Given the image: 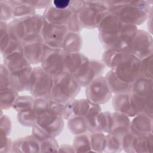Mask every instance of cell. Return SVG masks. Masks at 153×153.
<instances>
[{"instance_id": "cell-1", "label": "cell", "mask_w": 153, "mask_h": 153, "mask_svg": "<svg viewBox=\"0 0 153 153\" xmlns=\"http://www.w3.org/2000/svg\"><path fill=\"white\" fill-rule=\"evenodd\" d=\"M97 28L100 39L106 49L128 51L138 30L136 26L123 22L108 11Z\"/></svg>"}, {"instance_id": "cell-36", "label": "cell", "mask_w": 153, "mask_h": 153, "mask_svg": "<svg viewBox=\"0 0 153 153\" xmlns=\"http://www.w3.org/2000/svg\"><path fill=\"white\" fill-rule=\"evenodd\" d=\"M1 22H7L13 19V8L7 2L1 1Z\"/></svg>"}, {"instance_id": "cell-41", "label": "cell", "mask_w": 153, "mask_h": 153, "mask_svg": "<svg viewBox=\"0 0 153 153\" xmlns=\"http://www.w3.org/2000/svg\"><path fill=\"white\" fill-rule=\"evenodd\" d=\"M24 2L36 9H45L52 4L50 0H25Z\"/></svg>"}, {"instance_id": "cell-24", "label": "cell", "mask_w": 153, "mask_h": 153, "mask_svg": "<svg viewBox=\"0 0 153 153\" xmlns=\"http://www.w3.org/2000/svg\"><path fill=\"white\" fill-rule=\"evenodd\" d=\"M82 47V38L79 33L69 32L62 45V49L66 53L79 52Z\"/></svg>"}, {"instance_id": "cell-34", "label": "cell", "mask_w": 153, "mask_h": 153, "mask_svg": "<svg viewBox=\"0 0 153 153\" xmlns=\"http://www.w3.org/2000/svg\"><path fill=\"white\" fill-rule=\"evenodd\" d=\"M140 76L152 79V54L141 59Z\"/></svg>"}, {"instance_id": "cell-3", "label": "cell", "mask_w": 153, "mask_h": 153, "mask_svg": "<svg viewBox=\"0 0 153 153\" xmlns=\"http://www.w3.org/2000/svg\"><path fill=\"white\" fill-rule=\"evenodd\" d=\"M108 11L124 22L135 26L148 17L152 6L148 1H105Z\"/></svg>"}, {"instance_id": "cell-39", "label": "cell", "mask_w": 153, "mask_h": 153, "mask_svg": "<svg viewBox=\"0 0 153 153\" xmlns=\"http://www.w3.org/2000/svg\"><path fill=\"white\" fill-rule=\"evenodd\" d=\"M1 89L11 87V72L4 65H1Z\"/></svg>"}, {"instance_id": "cell-42", "label": "cell", "mask_w": 153, "mask_h": 153, "mask_svg": "<svg viewBox=\"0 0 153 153\" xmlns=\"http://www.w3.org/2000/svg\"><path fill=\"white\" fill-rule=\"evenodd\" d=\"M1 130L3 131L7 136L9 134L11 128V123L10 119L6 115H1Z\"/></svg>"}, {"instance_id": "cell-37", "label": "cell", "mask_w": 153, "mask_h": 153, "mask_svg": "<svg viewBox=\"0 0 153 153\" xmlns=\"http://www.w3.org/2000/svg\"><path fill=\"white\" fill-rule=\"evenodd\" d=\"M105 148L110 149V151H116L122 148L121 137L111 134L106 135Z\"/></svg>"}, {"instance_id": "cell-19", "label": "cell", "mask_w": 153, "mask_h": 153, "mask_svg": "<svg viewBox=\"0 0 153 153\" xmlns=\"http://www.w3.org/2000/svg\"><path fill=\"white\" fill-rule=\"evenodd\" d=\"M131 121L129 117L115 112L112 113V127L108 134L121 137L130 131Z\"/></svg>"}, {"instance_id": "cell-40", "label": "cell", "mask_w": 153, "mask_h": 153, "mask_svg": "<svg viewBox=\"0 0 153 153\" xmlns=\"http://www.w3.org/2000/svg\"><path fill=\"white\" fill-rule=\"evenodd\" d=\"M57 148H58L57 142L53 137L40 142V149H43L42 151H54Z\"/></svg>"}, {"instance_id": "cell-20", "label": "cell", "mask_w": 153, "mask_h": 153, "mask_svg": "<svg viewBox=\"0 0 153 153\" xmlns=\"http://www.w3.org/2000/svg\"><path fill=\"white\" fill-rule=\"evenodd\" d=\"M112 105L115 112L128 117H134L136 115L131 105L130 93L115 94L112 98Z\"/></svg>"}, {"instance_id": "cell-14", "label": "cell", "mask_w": 153, "mask_h": 153, "mask_svg": "<svg viewBox=\"0 0 153 153\" xmlns=\"http://www.w3.org/2000/svg\"><path fill=\"white\" fill-rule=\"evenodd\" d=\"M73 13L69 8L59 9L51 4L44 10L43 16L47 23L66 25Z\"/></svg>"}, {"instance_id": "cell-2", "label": "cell", "mask_w": 153, "mask_h": 153, "mask_svg": "<svg viewBox=\"0 0 153 153\" xmlns=\"http://www.w3.org/2000/svg\"><path fill=\"white\" fill-rule=\"evenodd\" d=\"M102 59L105 65L124 82L131 84L140 76L141 59L130 52L106 49Z\"/></svg>"}, {"instance_id": "cell-4", "label": "cell", "mask_w": 153, "mask_h": 153, "mask_svg": "<svg viewBox=\"0 0 153 153\" xmlns=\"http://www.w3.org/2000/svg\"><path fill=\"white\" fill-rule=\"evenodd\" d=\"M81 87L74 75L64 72L54 76V85L48 99L67 104L78 94Z\"/></svg>"}, {"instance_id": "cell-43", "label": "cell", "mask_w": 153, "mask_h": 153, "mask_svg": "<svg viewBox=\"0 0 153 153\" xmlns=\"http://www.w3.org/2000/svg\"><path fill=\"white\" fill-rule=\"evenodd\" d=\"M85 4V1L83 0H72L70 1L69 8H70L74 13H78L80 11Z\"/></svg>"}, {"instance_id": "cell-5", "label": "cell", "mask_w": 153, "mask_h": 153, "mask_svg": "<svg viewBox=\"0 0 153 153\" xmlns=\"http://www.w3.org/2000/svg\"><path fill=\"white\" fill-rule=\"evenodd\" d=\"M108 11L105 1H85L84 7L78 13L81 27L87 29L97 27Z\"/></svg>"}, {"instance_id": "cell-26", "label": "cell", "mask_w": 153, "mask_h": 153, "mask_svg": "<svg viewBox=\"0 0 153 153\" xmlns=\"http://www.w3.org/2000/svg\"><path fill=\"white\" fill-rule=\"evenodd\" d=\"M100 112V105L91 103L87 114L84 117L88 131H97V118Z\"/></svg>"}, {"instance_id": "cell-28", "label": "cell", "mask_w": 153, "mask_h": 153, "mask_svg": "<svg viewBox=\"0 0 153 153\" xmlns=\"http://www.w3.org/2000/svg\"><path fill=\"white\" fill-rule=\"evenodd\" d=\"M35 98L30 96H19L13 105L12 108L18 112H23L33 109Z\"/></svg>"}, {"instance_id": "cell-29", "label": "cell", "mask_w": 153, "mask_h": 153, "mask_svg": "<svg viewBox=\"0 0 153 153\" xmlns=\"http://www.w3.org/2000/svg\"><path fill=\"white\" fill-rule=\"evenodd\" d=\"M112 127V113L100 112L97 118V131L109 133Z\"/></svg>"}, {"instance_id": "cell-10", "label": "cell", "mask_w": 153, "mask_h": 153, "mask_svg": "<svg viewBox=\"0 0 153 153\" xmlns=\"http://www.w3.org/2000/svg\"><path fill=\"white\" fill-rule=\"evenodd\" d=\"M153 45L151 35L143 30L138 29L128 50L140 59L152 54Z\"/></svg>"}, {"instance_id": "cell-25", "label": "cell", "mask_w": 153, "mask_h": 153, "mask_svg": "<svg viewBox=\"0 0 153 153\" xmlns=\"http://www.w3.org/2000/svg\"><path fill=\"white\" fill-rule=\"evenodd\" d=\"M18 97V91L12 87L1 89V109L6 110L12 108L13 105Z\"/></svg>"}, {"instance_id": "cell-44", "label": "cell", "mask_w": 153, "mask_h": 153, "mask_svg": "<svg viewBox=\"0 0 153 153\" xmlns=\"http://www.w3.org/2000/svg\"><path fill=\"white\" fill-rule=\"evenodd\" d=\"M70 1L69 0H54L52 1V5L59 9H66L69 8Z\"/></svg>"}, {"instance_id": "cell-22", "label": "cell", "mask_w": 153, "mask_h": 153, "mask_svg": "<svg viewBox=\"0 0 153 153\" xmlns=\"http://www.w3.org/2000/svg\"><path fill=\"white\" fill-rule=\"evenodd\" d=\"M105 78L111 92L115 94L129 93L130 91L131 84L121 80L112 70L106 75Z\"/></svg>"}, {"instance_id": "cell-6", "label": "cell", "mask_w": 153, "mask_h": 153, "mask_svg": "<svg viewBox=\"0 0 153 153\" xmlns=\"http://www.w3.org/2000/svg\"><path fill=\"white\" fill-rule=\"evenodd\" d=\"M54 82V76L41 66L33 68L29 91L34 98H49Z\"/></svg>"}, {"instance_id": "cell-27", "label": "cell", "mask_w": 153, "mask_h": 153, "mask_svg": "<svg viewBox=\"0 0 153 153\" xmlns=\"http://www.w3.org/2000/svg\"><path fill=\"white\" fill-rule=\"evenodd\" d=\"M68 128L70 131L75 135H79L87 133L88 130L82 117L75 116L68 119Z\"/></svg>"}, {"instance_id": "cell-15", "label": "cell", "mask_w": 153, "mask_h": 153, "mask_svg": "<svg viewBox=\"0 0 153 153\" xmlns=\"http://www.w3.org/2000/svg\"><path fill=\"white\" fill-rule=\"evenodd\" d=\"M23 53L31 65L41 63L45 50L44 40L23 43Z\"/></svg>"}, {"instance_id": "cell-8", "label": "cell", "mask_w": 153, "mask_h": 153, "mask_svg": "<svg viewBox=\"0 0 153 153\" xmlns=\"http://www.w3.org/2000/svg\"><path fill=\"white\" fill-rule=\"evenodd\" d=\"M112 94L105 76H103L93 80L85 89L87 99L93 103L99 105L107 102L111 99Z\"/></svg>"}, {"instance_id": "cell-7", "label": "cell", "mask_w": 153, "mask_h": 153, "mask_svg": "<svg viewBox=\"0 0 153 153\" xmlns=\"http://www.w3.org/2000/svg\"><path fill=\"white\" fill-rule=\"evenodd\" d=\"M66 53L62 48L45 46L41 64V67L53 76L65 72V61Z\"/></svg>"}, {"instance_id": "cell-13", "label": "cell", "mask_w": 153, "mask_h": 153, "mask_svg": "<svg viewBox=\"0 0 153 153\" xmlns=\"http://www.w3.org/2000/svg\"><path fill=\"white\" fill-rule=\"evenodd\" d=\"M152 115L140 114L131 121L130 131L136 136H146L152 133Z\"/></svg>"}, {"instance_id": "cell-33", "label": "cell", "mask_w": 153, "mask_h": 153, "mask_svg": "<svg viewBox=\"0 0 153 153\" xmlns=\"http://www.w3.org/2000/svg\"><path fill=\"white\" fill-rule=\"evenodd\" d=\"M74 148L78 152H82L83 149H85V151H88L87 149H91L90 133L76 135L74 141Z\"/></svg>"}, {"instance_id": "cell-9", "label": "cell", "mask_w": 153, "mask_h": 153, "mask_svg": "<svg viewBox=\"0 0 153 153\" xmlns=\"http://www.w3.org/2000/svg\"><path fill=\"white\" fill-rule=\"evenodd\" d=\"M105 68L103 62L88 59L74 75L81 87H87L96 78L102 76Z\"/></svg>"}, {"instance_id": "cell-11", "label": "cell", "mask_w": 153, "mask_h": 153, "mask_svg": "<svg viewBox=\"0 0 153 153\" xmlns=\"http://www.w3.org/2000/svg\"><path fill=\"white\" fill-rule=\"evenodd\" d=\"M68 32L69 30L65 25L46 22L42 33L45 45L51 48H62L63 41Z\"/></svg>"}, {"instance_id": "cell-21", "label": "cell", "mask_w": 153, "mask_h": 153, "mask_svg": "<svg viewBox=\"0 0 153 153\" xmlns=\"http://www.w3.org/2000/svg\"><path fill=\"white\" fill-rule=\"evenodd\" d=\"M91 102L88 99L72 100L66 104V112L65 118L69 119L75 116L84 117L87 114Z\"/></svg>"}, {"instance_id": "cell-35", "label": "cell", "mask_w": 153, "mask_h": 153, "mask_svg": "<svg viewBox=\"0 0 153 153\" xmlns=\"http://www.w3.org/2000/svg\"><path fill=\"white\" fill-rule=\"evenodd\" d=\"M1 53L7 47L12 39L8 29V23L1 22Z\"/></svg>"}, {"instance_id": "cell-18", "label": "cell", "mask_w": 153, "mask_h": 153, "mask_svg": "<svg viewBox=\"0 0 153 153\" xmlns=\"http://www.w3.org/2000/svg\"><path fill=\"white\" fill-rule=\"evenodd\" d=\"M130 93L139 97L152 98V79L139 76L131 83Z\"/></svg>"}, {"instance_id": "cell-12", "label": "cell", "mask_w": 153, "mask_h": 153, "mask_svg": "<svg viewBox=\"0 0 153 153\" xmlns=\"http://www.w3.org/2000/svg\"><path fill=\"white\" fill-rule=\"evenodd\" d=\"M36 126L51 137L58 136L64 127L63 118L50 112H44L37 116Z\"/></svg>"}, {"instance_id": "cell-30", "label": "cell", "mask_w": 153, "mask_h": 153, "mask_svg": "<svg viewBox=\"0 0 153 153\" xmlns=\"http://www.w3.org/2000/svg\"><path fill=\"white\" fill-rule=\"evenodd\" d=\"M35 9L20 0V4L13 8V19H22L35 14Z\"/></svg>"}, {"instance_id": "cell-32", "label": "cell", "mask_w": 153, "mask_h": 153, "mask_svg": "<svg viewBox=\"0 0 153 153\" xmlns=\"http://www.w3.org/2000/svg\"><path fill=\"white\" fill-rule=\"evenodd\" d=\"M17 119L22 125L33 127L36 125L37 115L34 112L33 109L28 110L19 112Z\"/></svg>"}, {"instance_id": "cell-17", "label": "cell", "mask_w": 153, "mask_h": 153, "mask_svg": "<svg viewBox=\"0 0 153 153\" xmlns=\"http://www.w3.org/2000/svg\"><path fill=\"white\" fill-rule=\"evenodd\" d=\"M33 68L30 66L20 72L11 73V87L19 91H29Z\"/></svg>"}, {"instance_id": "cell-31", "label": "cell", "mask_w": 153, "mask_h": 153, "mask_svg": "<svg viewBox=\"0 0 153 153\" xmlns=\"http://www.w3.org/2000/svg\"><path fill=\"white\" fill-rule=\"evenodd\" d=\"M91 148L94 151H102L105 149L106 136L100 131H93L90 133Z\"/></svg>"}, {"instance_id": "cell-38", "label": "cell", "mask_w": 153, "mask_h": 153, "mask_svg": "<svg viewBox=\"0 0 153 153\" xmlns=\"http://www.w3.org/2000/svg\"><path fill=\"white\" fill-rule=\"evenodd\" d=\"M69 32L78 33L82 30V27L78 16V13H73L66 24Z\"/></svg>"}, {"instance_id": "cell-23", "label": "cell", "mask_w": 153, "mask_h": 153, "mask_svg": "<svg viewBox=\"0 0 153 153\" xmlns=\"http://www.w3.org/2000/svg\"><path fill=\"white\" fill-rule=\"evenodd\" d=\"M88 60L80 52L66 53L65 61V72L74 75Z\"/></svg>"}, {"instance_id": "cell-16", "label": "cell", "mask_w": 153, "mask_h": 153, "mask_svg": "<svg viewBox=\"0 0 153 153\" xmlns=\"http://www.w3.org/2000/svg\"><path fill=\"white\" fill-rule=\"evenodd\" d=\"M4 65L11 73L23 71L31 66L23 51H18L4 57Z\"/></svg>"}]
</instances>
